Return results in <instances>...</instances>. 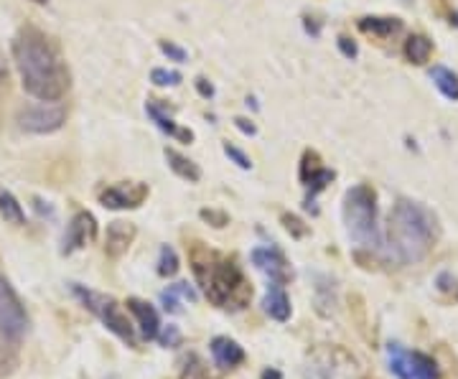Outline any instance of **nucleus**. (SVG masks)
<instances>
[{"mask_svg": "<svg viewBox=\"0 0 458 379\" xmlns=\"http://www.w3.org/2000/svg\"><path fill=\"white\" fill-rule=\"evenodd\" d=\"M377 194L372 186L356 184L344 194V224L362 250H380L382 234L377 224Z\"/></svg>", "mask_w": 458, "mask_h": 379, "instance_id": "4", "label": "nucleus"}, {"mask_svg": "<svg viewBox=\"0 0 458 379\" xmlns=\"http://www.w3.org/2000/svg\"><path fill=\"white\" fill-rule=\"evenodd\" d=\"M33 209H36V211H38L41 216H49V219L54 216V209H51L46 202H41V199H33Z\"/></svg>", "mask_w": 458, "mask_h": 379, "instance_id": "39", "label": "nucleus"}, {"mask_svg": "<svg viewBox=\"0 0 458 379\" xmlns=\"http://www.w3.org/2000/svg\"><path fill=\"white\" fill-rule=\"evenodd\" d=\"M334 178H336V173L318 163L316 153L313 151L303 153V161H300V181H303V186L308 189V196H305V209H311L313 211V206H311L313 196H316L318 191H324Z\"/></svg>", "mask_w": 458, "mask_h": 379, "instance_id": "12", "label": "nucleus"}, {"mask_svg": "<svg viewBox=\"0 0 458 379\" xmlns=\"http://www.w3.org/2000/svg\"><path fill=\"white\" fill-rule=\"evenodd\" d=\"M336 305V285L329 275H318L316 285V308L321 316H331V310Z\"/></svg>", "mask_w": 458, "mask_h": 379, "instance_id": "23", "label": "nucleus"}, {"mask_svg": "<svg viewBox=\"0 0 458 379\" xmlns=\"http://www.w3.org/2000/svg\"><path fill=\"white\" fill-rule=\"evenodd\" d=\"M262 308L265 313L273 321H288L290 318V298L286 293V285H278V283H270L265 293V301H262Z\"/></svg>", "mask_w": 458, "mask_h": 379, "instance_id": "17", "label": "nucleus"}, {"mask_svg": "<svg viewBox=\"0 0 458 379\" xmlns=\"http://www.w3.org/2000/svg\"><path fill=\"white\" fill-rule=\"evenodd\" d=\"M178 379H211V374H209V367H206V361L191 351V354L184 356V367L178 372Z\"/></svg>", "mask_w": 458, "mask_h": 379, "instance_id": "26", "label": "nucleus"}, {"mask_svg": "<svg viewBox=\"0 0 458 379\" xmlns=\"http://www.w3.org/2000/svg\"><path fill=\"white\" fill-rule=\"evenodd\" d=\"M201 219L209 221L211 227H227L229 224V216L224 214V211H216V209H201Z\"/></svg>", "mask_w": 458, "mask_h": 379, "instance_id": "33", "label": "nucleus"}, {"mask_svg": "<svg viewBox=\"0 0 458 379\" xmlns=\"http://www.w3.org/2000/svg\"><path fill=\"white\" fill-rule=\"evenodd\" d=\"M339 51H341L346 59H354L356 54H359V49H356V44L351 41V38L346 36H339Z\"/></svg>", "mask_w": 458, "mask_h": 379, "instance_id": "36", "label": "nucleus"}, {"mask_svg": "<svg viewBox=\"0 0 458 379\" xmlns=\"http://www.w3.org/2000/svg\"><path fill=\"white\" fill-rule=\"evenodd\" d=\"M18 359H20L18 342L0 331V379L11 377V374L16 372V367H18Z\"/></svg>", "mask_w": 458, "mask_h": 379, "instance_id": "21", "label": "nucleus"}, {"mask_svg": "<svg viewBox=\"0 0 458 379\" xmlns=\"http://www.w3.org/2000/svg\"><path fill=\"white\" fill-rule=\"evenodd\" d=\"M28 329V313L20 303L18 293L0 275V331L18 342Z\"/></svg>", "mask_w": 458, "mask_h": 379, "instance_id": "9", "label": "nucleus"}, {"mask_svg": "<svg viewBox=\"0 0 458 379\" xmlns=\"http://www.w3.org/2000/svg\"><path fill=\"white\" fill-rule=\"evenodd\" d=\"M13 64L20 74L25 95L38 102H59L69 89V69L59 57L57 46L44 33L25 25L13 38Z\"/></svg>", "mask_w": 458, "mask_h": 379, "instance_id": "1", "label": "nucleus"}, {"mask_svg": "<svg viewBox=\"0 0 458 379\" xmlns=\"http://www.w3.org/2000/svg\"><path fill=\"white\" fill-rule=\"evenodd\" d=\"M235 125H237V130H240V133H245V135H254V133H257L254 122L247 120V117H235Z\"/></svg>", "mask_w": 458, "mask_h": 379, "instance_id": "37", "label": "nucleus"}, {"mask_svg": "<svg viewBox=\"0 0 458 379\" xmlns=\"http://www.w3.org/2000/svg\"><path fill=\"white\" fill-rule=\"evenodd\" d=\"M252 265L260 272H265L270 283L288 285L293 280L290 262L286 260V255L280 252L278 247H254L252 250Z\"/></svg>", "mask_w": 458, "mask_h": 379, "instance_id": "11", "label": "nucleus"}, {"mask_svg": "<svg viewBox=\"0 0 458 379\" xmlns=\"http://www.w3.org/2000/svg\"><path fill=\"white\" fill-rule=\"evenodd\" d=\"M387 364L397 379H440V369L433 356L415 349H405L397 342L387 346Z\"/></svg>", "mask_w": 458, "mask_h": 379, "instance_id": "7", "label": "nucleus"}, {"mask_svg": "<svg viewBox=\"0 0 458 379\" xmlns=\"http://www.w3.org/2000/svg\"><path fill=\"white\" fill-rule=\"evenodd\" d=\"M438 240V219L425 204L397 199L387 216V232L380 245L382 257L392 265H415Z\"/></svg>", "mask_w": 458, "mask_h": 379, "instance_id": "2", "label": "nucleus"}, {"mask_svg": "<svg viewBox=\"0 0 458 379\" xmlns=\"http://www.w3.org/2000/svg\"><path fill=\"white\" fill-rule=\"evenodd\" d=\"M171 291L176 293L178 298H184V301H191V303L196 301V291H194V288H191L189 283H176V285H171Z\"/></svg>", "mask_w": 458, "mask_h": 379, "instance_id": "35", "label": "nucleus"}, {"mask_svg": "<svg viewBox=\"0 0 458 379\" xmlns=\"http://www.w3.org/2000/svg\"><path fill=\"white\" fill-rule=\"evenodd\" d=\"M148 199V186L140 181H120V184L107 186L100 194V204L112 211H122V209H138L140 204Z\"/></svg>", "mask_w": 458, "mask_h": 379, "instance_id": "10", "label": "nucleus"}, {"mask_svg": "<svg viewBox=\"0 0 458 379\" xmlns=\"http://www.w3.org/2000/svg\"><path fill=\"white\" fill-rule=\"evenodd\" d=\"M400 28H402V21L392 18V16H364V18H359V31L369 33V36L387 38V36H394Z\"/></svg>", "mask_w": 458, "mask_h": 379, "instance_id": "20", "label": "nucleus"}, {"mask_svg": "<svg viewBox=\"0 0 458 379\" xmlns=\"http://www.w3.org/2000/svg\"><path fill=\"white\" fill-rule=\"evenodd\" d=\"M196 89H199V95L206 97V100H209V97H214V87H211L204 76H199V79H196Z\"/></svg>", "mask_w": 458, "mask_h": 379, "instance_id": "38", "label": "nucleus"}, {"mask_svg": "<svg viewBox=\"0 0 458 379\" xmlns=\"http://www.w3.org/2000/svg\"><path fill=\"white\" fill-rule=\"evenodd\" d=\"M127 310L133 313L135 323H138L140 334H143V339H158V331H160V318H158V310L153 308L148 301H143V298H127Z\"/></svg>", "mask_w": 458, "mask_h": 379, "instance_id": "14", "label": "nucleus"}, {"mask_svg": "<svg viewBox=\"0 0 458 379\" xmlns=\"http://www.w3.org/2000/svg\"><path fill=\"white\" fill-rule=\"evenodd\" d=\"M163 156H165L168 168H171L178 178H184V181H189V184H199V181H201V168H199L194 161H189L178 151H173V148H165Z\"/></svg>", "mask_w": 458, "mask_h": 379, "instance_id": "19", "label": "nucleus"}, {"mask_svg": "<svg viewBox=\"0 0 458 379\" xmlns=\"http://www.w3.org/2000/svg\"><path fill=\"white\" fill-rule=\"evenodd\" d=\"M158 342H160V346H165V349H176V346H181L184 336H181V329H178V326L168 323V326H160Z\"/></svg>", "mask_w": 458, "mask_h": 379, "instance_id": "28", "label": "nucleus"}, {"mask_svg": "<svg viewBox=\"0 0 458 379\" xmlns=\"http://www.w3.org/2000/svg\"><path fill=\"white\" fill-rule=\"evenodd\" d=\"M280 221H283V227H286L288 232H290V237H295V240H303L305 234H308V227H305L295 214H283Z\"/></svg>", "mask_w": 458, "mask_h": 379, "instance_id": "30", "label": "nucleus"}, {"mask_svg": "<svg viewBox=\"0 0 458 379\" xmlns=\"http://www.w3.org/2000/svg\"><path fill=\"white\" fill-rule=\"evenodd\" d=\"M135 224H130V221H110L107 224V237H105V252L110 255V257H120V255H125L127 250H130V245H133L135 240Z\"/></svg>", "mask_w": 458, "mask_h": 379, "instance_id": "15", "label": "nucleus"}, {"mask_svg": "<svg viewBox=\"0 0 458 379\" xmlns=\"http://www.w3.org/2000/svg\"><path fill=\"white\" fill-rule=\"evenodd\" d=\"M0 216L13 224V227H23L25 224V211L20 206V202L11 191H0Z\"/></svg>", "mask_w": 458, "mask_h": 379, "instance_id": "24", "label": "nucleus"}, {"mask_svg": "<svg viewBox=\"0 0 458 379\" xmlns=\"http://www.w3.org/2000/svg\"><path fill=\"white\" fill-rule=\"evenodd\" d=\"M8 82V64H6V57L0 54V84Z\"/></svg>", "mask_w": 458, "mask_h": 379, "instance_id": "40", "label": "nucleus"}, {"mask_svg": "<svg viewBox=\"0 0 458 379\" xmlns=\"http://www.w3.org/2000/svg\"><path fill=\"white\" fill-rule=\"evenodd\" d=\"M209 349H211V356H214V364L219 369H235L245 361V349H242L235 339H229V336H216V339H211Z\"/></svg>", "mask_w": 458, "mask_h": 379, "instance_id": "16", "label": "nucleus"}, {"mask_svg": "<svg viewBox=\"0 0 458 379\" xmlns=\"http://www.w3.org/2000/svg\"><path fill=\"white\" fill-rule=\"evenodd\" d=\"M260 379H283V374H280L278 369H265V372L260 374Z\"/></svg>", "mask_w": 458, "mask_h": 379, "instance_id": "41", "label": "nucleus"}, {"mask_svg": "<svg viewBox=\"0 0 458 379\" xmlns=\"http://www.w3.org/2000/svg\"><path fill=\"white\" fill-rule=\"evenodd\" d=\"M151 82L155 84V87H176V84H181V74L173 69H153L151 71Z\"/></svg>", "mask_w": 458, "mask_h": 379, "instance_id": "29", "label": "nucleus"}, {"mask_svg": "<svg viewBox=\"0 0 458 379\" xmlns=\"http://www.w3.org/2000/svg\"><path fill=\"white\" fill-rule=\"evenodd\" d=\"M160 51H163V54L171 59V62H178V64H184L186 59H189V54H186L181 46L173 44V41H160Z\"/></svg>", "mask_w": 458, "mask_h": 379, "instance_id": "32", "label": "nucleus"}, {"mask_svg": "<svg viewBox=\"0 0 458 379\" xmlns=\"http://www.w3.org/2000/svg\"><path fill=\"white\" fill-rule=\"evenodd\" d=\"M16 122L23 133L31 135H51L61 130L66 122V110L64 105H51V102H41V105H25L16 115Z\"/></svg>", "mask_w": 458, "mask_h": 379, "instance_id": "8", "label": "nucleus"}, {"mask_svg": "<svg viewBox=\"0 0 458 379\" xmlns=\"http://www.w3.org/2000/svg\"><path fill=\"white\" fill-rule=\"evenodd\" d=\"M191 270L194 278L201 285L204 296L209 298L216 308L224 310H242L249 305L252 285L247 283L245 272L240 270L235 260L206 250L201 242L191 250Z\"/></svg>", "mask_w": 458, "mask_h": 379, "instance_id": "3", "label": "nucleus"}, {"mask_svg": "<svg viewBox=\"0 0 458 379\" xmlns=\"http://www.w3.org/2000/svg\"><path fill=\"white\" fill-rule=\"evenodd\" d=\"M430 79H433V84L440 89V95H443L445 100H458V74L456 71L435 64L430 69Z\"/></svg>", "mask_w": 458, "mask_h": 379, "instance_id": "22", "label": "nucleus"}, {"mask_svg": "<svg viewBox=\"0 0 458 379\" xmlns=\"http://www.w3.org/2000/svg\"><path fill=\"white\" fill-rule=\"evenodd\" d=\"M178 267H181V262H178L176 250L168 245L160 247V255H158V275L160 278H173V275L178 272Z\"/></svg>", "mask_w": 458, "mask_h": 379, "instance_id": "27", "label": "nucleus"}, {"mask_svg": "<svg viewBox=\"0 0 458 379\" xmlns=\"http://www.w3.org/2000/svg\"><path fill=\"white\" fill-rule=\"evenodd\" d=\"M303 379H362V367L351 351L336 344H324L308 351Z\"/></svg>", "mask_w": 458, "mask_h": 379, "instance_id": "6", "label": "nucleus"}, {"mask_svg": "<svg viewBox=\"0 0 458 379\" xmlns=\"http://www.w3.org/2000/svg\"><path fill=\"white\" fill-rule=\"evenodd\" d=\"M95 240H97V221H95V216L89 214V211H76V214L71 216L66 232H64L61 252L64 255H71V252H76V250L87 247L89 242H95Z\"/></svg>", "mask_w": 458, "mask_h": 379, "instance_id": "13", "label": "nucleus"}, {"mask_svg": "<svg viewBox=\"0 0 458 379\" xmlns=\"http://www.w3.org/2000/svg\"><path fill=\"white\" fill-rule=\"evenodd\" d=\"M71 293H74L82 305L87 310H92L97 318L102 321V326L107 331H112L120 342H125L127 346H138V339H135V326L133 321L127 318V313L122 310V305L114 301L112 296H105V293H97V291H89L84 285H71Z\"/></svg>", "mask_w": 458, "mask_h": 379, "instance_id": "5", "label": "nucleus"}, {"mask_svg": "<svg viewBox=\"0 0 458 379\" xmlns=\"http://www.w3.org/2000/svg\"><path fill=\"white\" fill-rule=\"evenodd\" d=\"M146 112L151 115V120L155 122V125H158L163 133L171 135V138L181 140V143H191V140H194V133H191V130H186V127H178L176 120H173L171 115H165V110L158 105V100H148Z\"/></svg>", "mask_w": 458, "mask_h": 379, "instance_id": "18", "label": "nucleus"}, {"mask_svg": "<svg viewBox=\"0 0 458 379\" xmlns=\"http://www.w3.org/2000/svg\"><path fill=\"white\" fill-rule=\"evenodd\" d=\"M31 3H36V6H46L49 0H31Z\"/></svg>", "mask_w": 458, "mask_h": 379, "instance_id": "42", "label": "nucleus"}, {"mask_svg": "<svg viewBox=\"0 0 458 379\" xmlns=\"http://www.w3.org/2000/svg\"><path fill=\"white\" fill-rule=\"evenodd\" d=\"M160 303H163V308L168 310V313H181V305H178V296L171 291V288L160 293Z\"/></svg>", "mask_w": 458, "mask_h": 379, "instance_id": "34", "label": "nucleus"}, {"mask_svg": "<svg viewBox=\"0 0 458 379\" xmlns=\"http://www.w3.org/2000/svg\"><path fill=\"white\" fill-rule=\"evenodd\" d=\"M224 156H227L232 163L240 165L242 171H249V168H252V161H249L247 156H245V153H242L237 146H232V143H224Z\"/></svg>", "mask_w": 458, "mask_h": 379, "instance_id": "31", "label": "nucleus"}, {"mask_svg": "<svg viewBox=\"0 0 458 379\" xmlns=\"http://www.w3.org/2000/svg\"><path fill=\"white\" fill-rule=\"evenodd\" d=\"M456 298H458V293H456Z\"/></svg>", "mask_w": 458, "mask_h": 379, "instance_id": "43", "label": "nucleus"}, {"mask_svg": "<svg viewBox=\"0 0 458 379\" xmlns=\"http://www.w3.org/2000/svg\"><path fill=\"white\" fill-rule=\"evenodd\" d=\"M433 54V41L428 36H420V33H413V36L405 41V57L407 62L413 64H425Z\"/></svg>", "mask_w": 458, "mask_h": 379, "instance_id": "25", "label": "nucleus"}]
</instances>
